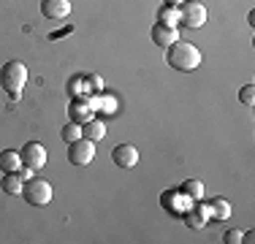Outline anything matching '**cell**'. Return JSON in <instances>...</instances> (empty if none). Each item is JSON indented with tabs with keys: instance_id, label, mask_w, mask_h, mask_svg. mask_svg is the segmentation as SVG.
<instances>
[{
	"instance_id": "obj_22",
	"label": "cell",
	"mask_w": 255,
	"mask_h": 244,
	"mask_svg": "<svg viewBox=\"0 0 255 244\" xmlns=\"http://www.w3.org/2000/svg\"><path fill=\"white\" fill-rule=\"evenodd\" d=\"M33 174H35V171H33V168H27V166H22V168H19V176H22V179H25V182H27V179H30V176H33Z\"/></svg>"
},
{
	"instance_id": "obj_11",
	"label": "cell",
	"mask_w": 255,
	"mask_h": 244,
	"mask_svg": "<svg viewBox=\"0 0 255 244\" xmlns=\"http://www.w3.org/2000/svg\"><path fill=\"white\" fill-rule=\"evenodd\" d=\"M19 168H22L19 149H3L0 152V171H3V174H11V171H19Z\"/></svg>"
},
{
	"instance_id": "obj_17",
	"label": "cell",
	"mask_w": 255,
	"mask_h": 244,
	"mask_svg": "<svg viewBox=\"0 0 255 244\" xmlns=\"http://www.w3.org/2000/svg\"><path fill=\"white\" fill-rule=\"evenodd\" d=\"M185 223L190 225V228H204V209H190V212H185Z\"/></svg>"
},
{
	"instance_id": "obj_8",
	"label": "cell",
	"mask_w": 255,
	"mask_h": 244,
	"mask_svg": "<svg viewBox=\"0 0 255 244\" xmlns=\"http://www.w3.org/2000/svg\"><path fill=\"white\" fill-rule=\"evenodd\" d=\"M41 14L54 22L65 19L71 14V0H41Z\"/></svg>"
},
{
	"instance_id": "obj_14",
	"label": "cell",
	"mask_w": 255,
	"mask_h": 244,
	"mask_svg": "<svg viewBox=\"0 0 255 244\" xmlns=\"http://www.w3.org/2000/svg\"><path fill=\"white\" fill-rule=\"evenodd\" d=\"M209 212L215 220H228L231 217V204L226 198H212L209 201Z\"/></svg>"
},
{
	"instance_id": "obj_20",
	"label": "cell",
	"mask_w": 255,
	"mask_h": 244,
	"mask_svg": "<svg viewBox=\"0 0 255 244\" xmlns=\"http://www.w3.org/2000/svg\"><path fill=\"white\" fill-rule=\"evenodd\" d=\"M223 242L226 244H239L242 242V231L234 228V231H226V236H223Z\"/></svg>"
},
{
	"instance_id": "obj_2",
	"label": "cell",
	"mask_w": 255,
	"mask_h": 244,
	"mask_svg": "<svg viewBox=\"0 0 255 244\" xmlns=\"http://www.w3.org/2000/svg\"><path fill=\"white\" fill-rule=\"evenodd\" d=\"M25 84H27V65L22 63V60H8V63L0 68V87L14 98V101L22 95Z\"/></svg>"
},
{
	"instance_id": "obj_7",
	"label": "cell",
	"mask_w": 255,
	"mask_h": 244,
	"mask_svg": "<svg viewBox=\"0 0 255 244\" xmlns=\"http://www.w3.org/2000/svg\"><path fill=\"white\" fill-rule=\"evenodd\" d=\"M112 160L120 168H133L138 163V149L133 144H117L112 149Z\"/></svg>"
},
{
	"instance_id": "obj_24",
	"label": "cell",
	"mask_w": 255,
	"mask_h": 244,
	"mask_svg": "<svg viewBox=\"0 0 255 244\" xmlns=\"http://www.w3.org/2000/svg\"><path fill=\"white\" fill-rule=\"evenodd\" d=\"M163 3H166V5H171V8H177V5H182L185 0H163Z\"/></svg>"
},
{
	"instance_id": "obj_5",
	"label": "cell",
	"mask_w": 255,
	"mask_h": 244,
	"mask_svg": "<svg viewBox=\"0 0 255 244\" xmlns=\"http://www.w3.org/2000/svg\"><path fill=\"white\" fill-rule=\"evenodd\" d=\"M95 157V144L87 141V138H76V141L68 144V163L71 166H87Z\"/></svg>"
},
{
	"instance_id": "obj_10",
	"label": "cell",
	"mask_w": 255,
	"mask_h": 244,
	"mask_svg": "<svg viewBox=\"0 0 255 244\" xmlns=\"http://www.w3.org/2000/svg\"><path fill=\"white\" fill-rule=\"evenodd\" d=\"M22 187H25V179L19 176V171H11L0 179V190L5 195H22Z\"/></svg>"
},
{
	"instance_id": "obj_16",
	"label": "cell",
	"mask_w": 255,
	"mask_h": 244,
	"mask_svg": "<svg viewBox=\"0 0 255 244\" xmlns=\"http://www.w3.org/2000/svg\"><path fill=\"white\" fill-rule=\"evenodd\" d=\"M177 22H179V11H177V8H171V5H163V11H160V24L177 27Z\"/></svg>"
},
{
	"instance_id": "obj_18",
	"label": "cell",
	"mask_w": 255,
	"mask_h": 244,
	"mask_svg": "<svg viewBox=\"0 0 255 244\" xmlns=\"http://www.w3.org/2000/svg\"><path fill=\"white\" fill-rule=\"evenodd\" d=\"M76 138H82V125H76V122H68V125H63V141H76Z\"/></svg>"
},
{
	"instance_id": "obj_21",
	"label": "cell",
	"mask_w": 255,
	"mask_h": 244,
	"mask_svg": "<svg viewBox=\"0 0 255 244\" xmlns=\"http://www.w3.org/2000/svg\"><path fill=\"white\" fill-rule=\"evenodd\" d=\"M87 82L93 84V90H95V93H101V90H103V82H101V76H87Z\"/></svg>"
},
{
	"instance_id": "obj_6",
	"label": "cell",
	"mask_w": 255,
	"mask_h": 244,
	"mask_svg": "<svg viewBox=\"0 0 255 244\" xmlns=\"http://www.w3.org/2000/svg\"><path fill=\"white\" fill-rule=\"evenodd\" d=\"M19 155H22V166H27L33 171H38V168L46 166V149H44V144H38V141L25 144L19 149Z\"/></svg>"
},
{
	"instance_id": "obj_13",
	"label": "cell",
	"mask_w": 255,
	"mask_h": 244,
	"mask_svg": "<svg viewBox=\"0 0 255 244\" xmlns=\"http://www.w3.org/2000/svg\"><path fill=\"white\" fill-rule=\"evenodd\" d=\"M93 120V109H90L87 101H74L71 103V122L76 125H84V122Z\"/></svg>"
},
{
	"instance_id": "obj_12",
	"label": "cell",
	"mask_w": 255,
	"mask_h": 244,
	"mask_svg": "<svg viewBox=\"0 0 255 244\" xmlns=\"http://www.w3.org/2000/svg\"><path fill=\"white\" fill-rule=\"evenodd\" d=\"M106 136V125H103L101 120H90L82 125V138H87V141H101V138Z\"/></svg>"
},
{
	"instance_id": "obj_1",
	"label": "cell",
	"mask_w": 255,
	"mask_h": 244,
	"mask_svg": "<svg viewBox=\"0 0 255 244\" xmlns=\"http://www.w3.org/2000/svg\"><path fill=\"white\" fill-rule=\"evenodd\" d=\"M166 63L174 71L190 73L201 65V52L193 44H187V41H174L171 46H166Z\"/></svg>"
},
{
	"instance_id": "obj_15",
	"label": "cell",
	"mask_w": 255,
	"mask_h": 244,
	"mask_svg": "<svg viewBox=\"0 0 255 244\" xmlns=\"http://www.w3.org/2000/svg\"><path fill=\"white\" fill-rule=\"evenodd\" d=\"M182 193L193 201H204V185L198 179H187L185 185H182Z\"/></svg>"
},
{
	"instance_id": "obj_23",
	"label": "cell",
	"mask_w": 255,
	"mask_h": 244,
	"mask_svg": "<svg viewBox=\"0 0 255 244\" xmlns=\"http://www.w3.org/2000/svg\"><path fill=\"white\" fill-rule=\"evenodd\" d=\"M242 242L253 244V242H255V234H253V231H247V234H242Z\"/></svg>"
},
{
	"instance_id": "obj_3",
	"label": "cell",
	"mask_w": 255,
	"mask_h": 244,
	"mask_svg": "<svg viewBox=\"0 0 255 244\" xmlns=\"http://www.w3.org/2000/svg\"><path fill=\"white\" fill-rule=\"evenodd\" d=\"M22 198L27 201L30 206H46L52 201V185L41 176H30L22 187Z\"/></svg>"
},
{
	"instance_id": "obj_4",
	"label": "cell",
	"mask_w": 255,
	"mask_h": 244,
	"mask_svg": "<svg viewBox=\"0 0 255 244\" xmlns=\"http://www.w3.org/2000/svg\"><path fill=\"white\" fill-rule=\"evenodd\" d=\"M179 22L185 24V27H204L206 22V5L198 3V0H185L179 8Z\"/></svg>"
},
{
	"instance_id": "obj_9",
	"label": "cell",
	"mask_w": 255,
	"mask_h": 244,
	"mask_svg": "<svg viewBox=\"0 0 255 244\" xmlns=\"http://www.w3.org/2000/svg\"><path fill=\"white\" fill-rule=\"evenodd\" d=\"M152 41L157 46H171L174 41H179V33H177V27H168V24H155L152 27Z\"/></svg>"
},
{
	"instance_id": "obj_19",
	"label": "cell",
	"mask_w": 255,
	"mask_h": 244,
	"mask_svg": "<svg viewBox=\"0 0 255 244\" xmlns=\"http://www.w3.org/2000/svg\"><path fill=\"white\" fill-rule=\"evenodd\" d=\"M239 101L245 103V106H253L255 103V84H245V87L239 90Z\"/></svg>"
}]
</instances>
